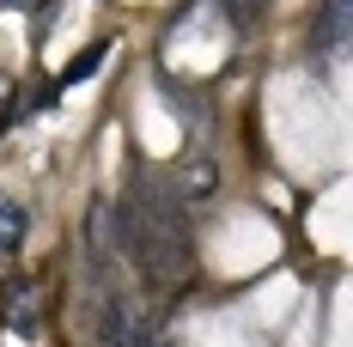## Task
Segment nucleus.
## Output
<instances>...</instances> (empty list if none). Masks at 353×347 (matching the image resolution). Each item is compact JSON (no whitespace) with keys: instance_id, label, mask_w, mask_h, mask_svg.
<instances>
[{"instance_id":"obj_1","label":"nucleus","mask_w":353,"mask_h":347,"mask_svg":"<svg viewBox=\"0 0 353 347\" xmlns=\"http://www.w3.org/2000/svg\"><path fill=\"white\" fill-rule=\"evenodd\" d=\"M116 226H122V250L141 262V275L152 280V286H183V280H189L195 256H189V232H183V219H176L171 195L141 189L134 201H122Z\"/></svg>"},{"instance_id":"obj_2","label":"nucleus","mask_w":353,"mask_h":347,"mask_svg":"<svg viewBox=\"0 0 353 347\" xmlns=\"http://www.w3.org/2000/svg\"><path fill=\"white\" fill-rule=\"evenodd\" d=\"M171 189L183 195V201H213L219 171H213V152H208V146H189V152H183V165L171 171Z\"/></svg>"},{"instance_id":"obj_3","label":"nucleus","mask_w":353,"mask_h":347,"mask_svg":"<svg viewBox=\"0 0 353 347\" xmlns=\"http://www.w3.org/2000/svg\"><path fill=\"white\" fill-rule=\"evenodd\" d=\"M347 12H353V0H323V12H317V43L323 49H341L347 43Z\"/></svg>"},{"instance_id":"obj_4","label":"nucleus","mask_w":353,"mask_h":347,"mask_svg":"<svg viewBox=\"0 0 353 347\" xmlns=\"http://www.w3.org/2000/svg\"><path fill=\"white\" fill-rule=\"evenodd\" d=\"M104 55H110V43H104V37H98V43H85V49L73 55L68 68H61V79H55V86H79V79H92V73L104 68Z\"/></svg>"},{"instance_id":"obj_5","label":"nucleus","mask_w":353,"mask_h":347,"mask_svg":"<svg viewBox=\"0 0 353 347\" xmlns=\"http://www.w3.org/2000/svg\"><path fill=\"white\" fill-rule=\"evenodd\" d=\"M25 232H31V219H25V208H19V201H0V256H19V244H25Z\"/></svg>"},{"instance_id":"obj_6","label":"nucleus","mask_w":353,"mask_h":347,"mask_svg":"<svg viewBox=\"0 0 353 347\" xmlns=\"http://www.w3.org/2000/svg\"><path fill=\"white\" fill-rule=\"evenodd\" d=\"M6 329H12V335H37V293L31 286H19V293L6 299Z\"/></svg>"},{"instance_id":"obj_7","label":"nucleus","mask_w":353,"mask_h":347,"mask_svg":"<svg viewBox=\"0 0 353 347\" xmlns=\"http://www.w3.org/2000/svg\"><path fill=\"white\" fill-rule=\"evenodd\" d=\"M0 6H31V0H0Z\"/></svg>"}]
</instances>
